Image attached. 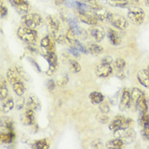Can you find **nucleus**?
<instances>
[{
	"instance_id": "4c0bfd02",
	"label": "nucleus",
	"mask_w": 149,
	"mask_h": 149,
	"mask_svg": "<svg viewBox=\"0 0 149 149\" xmlns=\"http://www.w3.org/2000/svg\"><path fill=\"white\" fill-rule=\"evenodd\" d=\"M68 81H69V77L67 75H64L60 80L57 81V85H58L59 87L64 88V87L66 86V85L68 84Z\"/></svg>"
},
{
	"instance_id": "a878e982",
	"label": "nucleus",
	"mask_w": 149,
	"mask_h": 149,
	"mask_svg": "<svg viewBox=\"0 0 149 149\" xmlns=\"http://www.w3.org/2000/svg\"><path fill=\"white\" fill-rule=\"evenodd\" d=\"M49 143L47 139H39L38 141L34 142L33 144L32 145V148L33 149H48Z\"/></svg>"
},
{
	"instance_id": "ea45409f",
	"label": "nucleus",
	"mask_w": 149,
	"mask_h": 149,
	"mask_svg": "<svg viewBox=\"0 0 149 149\" xmlns=\"http://www.w3.org/2000/svg\"><path fill=\"white\" fill-rule=\"evenodd\" d=\"M113 62V58L111 56H107L104 57V58L101 60V63H103V64H107V65H111Z\"/></svg>"
},
{
	"instance_id": "f3484780",
	"label": "nucleus",
	"mask_w": 149,
	"mask_h": 149,
	"mask_svg": "<svg viewBox=\"0 0 149 149\" xmlns=\"http://www.w3.org/2000/svg\"><path fill=\"white\" fill-rule=\"evenodd\" d=\"M106 2L115 8H129L132 4V0H106Z\"/></svg>"
},
{
	"instance_id": "bb28decb",
	"label": "nucleus",
	"mask_w": 149,
	"mask_h": 149,
	"mask_svg": "<svg viewBox=\"0 0 149 149\" xmlns=\"http://www.w3.org/2000/svg\"><path fill=\"white\" fill-rule=\"evenodd\" d=\"M27 106L30 109H39L40 108V103L36 97L33 95H30L29 97V100L27 101Z\"/></svg>"
},
{
	"instance_id": "72a5a7b5",
	"label": "nucleus",
	"mask_w": 149,
	"mask_h": 149,
	"mask_svg": "<svg viewBox=\"0 0 149 149\" xmlns=\"http://www.w3.org/2000/svg\"><path fill=\"white\" fill-rule=\"evenodd\" d=\"M114 66H115V69H117V70L122 71L125 67V61L123 59H121V58H117V60L115 61V62H114Z\"/></svg>"
},
{
	"instance_id": "c03bdc74",
	"label": "nucleus",
	"mask_w": 149,
	"mask_h": 149,
	"mask_svg": "<svg viewBox=\"0 0 149 149\" xmlns=\"http://www.w3.org/2000/svg\"><path fill=\"white\" fill-rule=\"evenodd\" d=\"M143 135L144 136L147 140L149 141V127L143 128Z\"/></svg>"
},
{
	"instance_id": "5701e85b",
	"label": "nucleus",
	"mask_w": 149,
	"mask_h": 149,
	"mask_svg": "<svg viewBox=\"0 0 149 149\" xmlns=\"http://www.w3.org/2000/svg\"><path fill=\"white\" fill-rule=\"evenodd\" d=\"M47 20L49 27L52 31L61 29V23L56 17H54L53 16H48L47 18Z\"/></svg>"
},
{
	"instance_id": "cd10ccee",
	"label": "nucleus",
	"mask_w": 149,
	"mask_h": 149,
	"mask_svg": "<svg viewBox=\"0 0 149 149\" xmlns=\"http://www.w3.org/2000/svg\"><path fill=\"white\" fill-rule=\"evenodd\" d=\"M137 107L140 110V113L148 112V100H147V97L144 95L142 96L140 100L139 101Z\"/></svg>"
},
{
	"instance_id": "8fccbe9b",
	"label": "nucleus",
	"mask_w": 149,
	"mask_h": 149,
	"mask_svg": "<svg viewBox=\"0 0 149 149\" xmlns=\"http://www.w3.org/2000/svg\"><path fill=\"white\" fill-rule=\"evenodd\" d=\"M148 69V72H149V65H148V69Z\"/></svg>"
},
{
	"instance_id": "423d86ee",
	"label": "nucleus",
	"mask_w": 149,
	"mask_h": 149,
	"mask_svg": "<svg viewBox=\"0 0 149 149\" xmlns=\"http://www.w3.org/2000/svg\"><path fill=\"white\" fill-rule=\"evenodd\" d=\"M95 74L98 77L101 78H105L109 77L113 73V68L111 65H107V64H103L100 63L95 67Z\"/></svg>"
},
{
	"instance_id": "7ed1b4c3",
	"label": "nucleus",
	"mask_w": 149,
	"mask_h": 149,
	"mask_svg": "<svg viewBox=\"0 0 149 149\" xmlns=\"http://www.w3.org/2000/svg\"><path fill=\"white\" fill-rule=\"evenodd\" d=\"M22 22L24 26L35 29L42 25V18L37 13H29L22 17Z\"/></svg>"
},
{
	"instance_id": "f704fd0d",
	"label": "nucleus",
	"mask_w": 149,
	"mask_h": 149,
	"mask_svg": "<svg viewBox=\"0 0 149 149\" xmlns=\"http://www.w3.org/2000/svg\"><path fill=\"white\" fill-rule=\"evenodd\" d=\"M16 70L17 71V73H19V75H20V76L24 80L27 81L31 80V78H30L29 75L28 73L24 71L22 67H20V66H16Z\"/></svg>"
},
{
	"instance_id": "b1692460",
	"label": "nucleus",
	"mask_w": 149,
	"mask_h": 149,
	"mask_svg": "<svg viewBox=\"0 0 149 149\" xmlns=\"http://www.w3.org/2000/svg\"><path fill=\"white\" fill-rule=\"evenodd\" d=\"M19 73H17V71H15L13 69H9L7 71V78H8V81L10 82V84L12 85L13 83L16 82L17 81L20 80L19 77H18Z\"/></svg>"
},
{
	"instance_id": "c756f323",
	"label": "nucleus",
	"mask_w": 149,
	"mask_h": 149,
	"mask_svg": "<svg viewBox=\"0 0 149 149\" xmlns=\"http://www.w3.org/2000/svg\"><path fill=\"white\" fill-rule=\"evenodd\" d=\"M8 95V90L5 81H2L0 84V98L1 100H4Z\"/></svg>"
},
{
	"instance_id": "2f4dec72",
	"label": "nucleus",
	"mask_w": 149,
	"mask_h": 149,
	"mask_svg": "<svg viewBox=\"0 0 149 149\" xmlns=\"http://www.w3.org/2000/svg\"><path fill=\"white\" fill-rule=\"evenodd\" d=\"M69 65L70 67V69L72 70L73 73H79L81 69V65L78 64V62H77L74 60H69Z\"/></svg>"
},
{
	"instance_id": "6ab92c4d",
	"label": "nucleus",
	"mask_w": 149,
	"mask_h": 149,
	"mask_svg": "<svg viewBox=\"0 0 149 149\" xmlns=\"http://www.w3.org/2000/svg\"><path fill=\"white\" fill-rule=\"evenodd\" d=\"M125 121V118H124L123 117H117L114 120H113L110 125H109V129L111 130H113V132L116 131L117 130L121 129V126L123 125L124 122Z\"/></svg>"
},
{
	"instance_id": "7c9ffc66",
	"label": "nucleus",
	"mask_w": 149,
	"mask_h": 149,
	"mask_svg": "<svg viewBox=\"0 0 149 149\" xmlns=\"http://www.w3.org/2000/svg\"><path fill=\"white\" fill-rule=\"evenodd\" d=\"M52 35L54 39L56 42H59L60 44H65L66 42V38L65 36H63L60 33V30H56V31H52Z\"/></svg>"
},
{
	"instance_id": "ddd939ff",
	"label": "nucleus",
	"mask_w": 149,
	"mask_h": 149,
	"mask_svg": "<svg viewBox=\"0 0 149 149\" xmlns=\"http://www.w3.org/2000/svg\"><path fill=\"white\" fill-rule=\"evenodd\" d=\"M138 81L144 87L149 88V72L148 69H141L137 73Z\"/></svg>"
},
{
	"instance_id": "6e6552de",
	"label": "nucleus",
	"mask_w": 149,
	"mask_h": 149,
	"mask_svg": "<svg viewBox=\"0 0 149 149\" xmlns=\"http://www.w3.org/2000/svg\"><path fill=\"white\" fill-rule=\"evenodd\" d=\"M131 104V95L128 89L125 88L121 93V98L119 104V109L121 112H124L129 109Z\"/></svg>"
},
{
	"instance_id": "c9c22d12",
	"label": "nucleus",
	"mask_w": 149,
	"mask_h": 149,
	"mask_svg": "<svg viewBox=\"0 0 149 149\" xmlns=\"http://www.w3.org/2000/svg\"><path fill=\"white\" fill-rule=\"evenodd\" d=\"M96 119L97 121H99V122H100V123H102V124H107L109 121V116L106 113H101V112L99 114H97Z\"/></svg>"
},
{
	"instance_id": "f8f14e48",
	"label": "nucleus",
	"mask_w": 149,
	"mask_h": 149,
	"mask_svg": "<svg viewBox=\"0 0 149 149\" xmlns=\"http://www.w3.org/2000/svg\"><path fill=\"white\" fill-rule=\"evenodd\" d=\"M21 121L26 125H33L35 124V115L33 109H27L21 117Z\"/></svg>"
},
{
	"instance_id": "37998d69",
	"label": "nucleus",
	"mask_w": 149,
	"mask_h": 149,
	"mask_svg": "<svg viewBox=\"0 0 149 149\" xmlns=\"http://www.w3.org/2000/svg\"><path fill=\"white\" fill-rule=\"evenodd\" d=\"M69 52L71 53L73 56L79 57V55H80L79 52H79V51H77V49L73 48V47H70V48L69 49Z\"/></svg>"
},
{
	"instance_id": "de8ad7c7",
	"label": "nucleus",
	"mask_w": 149,
	"mask_h": 149,
	"mask_svg": "<svg viewBox=\"0 0 149 149\" xmlns=\"http://www.w3.org/2000/svg\"><path fill=\"white\" fill-rule=\"evenodd\" d=\"M65 0H55V3L57 4V5H61L65 3Z\"/></svg>"
},
{
	"instance_id": "f03ea898",
	"label": "nucleus",
	"mask_w": 149,
	"mask_h": 149,
	"mask_svg": "<svg viewBox=\"0 0 149 149\" xmlns=\"http://www.w3.org/2000/svg\"><path fill=\"white\" fill-rule=\"evenodd\" d=\"M127 16L129 19L136 25H141L145 18V13L143 10L137 6H130L128 8Z\"/></svg>"
},
{
	"instance_id": "dca6fc26",
	"label": "nucleus",
	"mask_w": 149,
	"mask_h": 149,
	"mask_svg": "<svg viewBox=\"0 0 149 149\" xmlns=\"http://www.w3.org/2000/svg\"><path fill=\"white\" fill-rule=\"evenodd\" d=\"M108 38H109L111 44L114 45V46H117V45H120L121 43V36L114 29H109V30H108Z\"/></svg>"
},
{
	"instance_id": "39448f33",
	"label": "nucleus",
	"mask_w": 149,
	"mask_h": 149,
	"mask_svg": "<svg viewBox=\"0 0 149 149\" xmlns=\"http://www.w3.org/2000/svg\"><path fill=\"white\" fill-rule=\"evenodd\" d=\"M109 23L112 24L113 27L118 29L120 30H125L129 25L128 20H126V18L118 14H113L111 16V19L109 20Z\"/></svg>"
},
{
	"instance_id": "a211bd4d",
	"label": "nucleus",
	"mask_w": 149,
	"mask_h": 149,
	"mask_svg": "<svg viewBox=\"0 0 149 149\" xmlns=\"http://www.w3.org/2000/svg\"><path fill=\"white\" fill-rule=\"evenodd\" d=\"M88 52L91 54L93 56H99L104 52V47H101L100 45L94 43V42H90L86 46Z\"/></svg>"
},
{
	"instance_id": "c85d7f7f",
	"label": "nucleus",
	"mask_w": 149,
	"mask_h": 149,
	"mask_svg": "<svg viewBox=\"0 0 149 149\" xmlns=\"http://www.w3.org/2000/svg\"><path fill=\"white\" fill-rule=\"evenodd\" d=\"M140 117L139 119V122L143 128L149 127V113L148 112L140 113Z\"/></svg>"
},
{
	"instance_id": "58836bf2",
	"label": "nucleus",
	"mask_w": 149,
	"mask_h": 149,
	"mask_svg": "<svg viewBox=\"0 0 149 149\" xmlns=\"http://www.w3.org/2000/svg\"><path fill=\"white\" fill-rule=\"evenodd\" d=\"M24 103H25V101H24V98H22V96H20V98L18 99V100L16 101V107H17V109H22L23 106H24Z\"/></svg>"
},
{
	"instance_id": "4be33fe9",
	"label": "nucleus",
	"mask_w": 149,
	"mask_h": 149,
	"mask_svg": "<svg viewBox=\"0 0 149 149\" xmlns=\"http://www.w3.org/2000/svg\"><path fill=\"white\" fill-rule=\"evenodd\" d=\"M12 86V89H13V91H15V93H16L18 96H22V95L24 94V92H25V87H24V85L20 79L19 81H17L15 82V83H13Z\"/></svg>"
},
{
	"instance_id": "1a4fd4ad",
	"label": "nucleus",
	"mask_w": 149,
	"mask_h": 149,
	"mask_svg": "<svg viewBox=\"0 0 149 149\" xmlns=\"http://www.w3.org/2000/svg\"><path fill=\"white\" fill-rule=\"evenodd\" d=\"M13 8L20 14H25L29 11V3L27 0H8Z\"/></svg>"
},
{
	"instance_id": "09e8293b",
	"label": "nucleus",
	"mask_w": 149,
	"mask_h": 149,
	"mask_svg": "<svg viewBox=\"0 0 149 149\" xmlns=\"http://www.w3.org/2000/svg\"><path fill=\"white\" fill-rule=\"evenodd\" d=\"M145 4L148 7H149V0H145Z\"/></svg>"
},
{
	"instance_id": "e433bc0d",
	"label": "nucleus",
	"mask_w": 149,
	"mask_h": 149,
	"mask_svg": "<svg viewBox=\"0 0 149 149\" xmlns=\"http://www.w3.org/2000/svg\"><path fill=\"white\" fill-rule=\"evenodd\" d=\"M99 109L101 113H106V114H108L110 112V107H109V104L106 102H104V101L99 104Z\"/></svg>"
},
{
	"instance_id": "412c9836",
	"label": "nucleus",
	"mask_w": 149,
	"mask_h": 149,
	"mask_svg": "<svg viewBox=\"0 0 149 149\" xmlns=\"http://www.w3.org/2000/svg\"><path fill=\"white\" fill-rule=\"evenodd\" d=\"M90 100L91 101V103L94 104H100L104 101V95L102 93L99 92V91H93L89 95Z\"/></svg>"
},
{
	"instance_id": "49530a36",
	"label": "nucleus",
	"mask_w": 149,
	"mask_h": 149,
	"mask_svg": "<svg viewBox=\"0 0 149 149\" xmlns=\"http://www.w3.org/2000/svg\"><path fill=\"white\" fill-rule=\"evenodd\" d=\"M29 61H31V63H32L34 67H36V69H38V72H40L41 69H40V68H39V66H38V64L36 63V61H34V60H33V59H31V58H29Z\"/></svg>"
},
{
	"instance_id": "9d476101",
	"label": "nucleus",
	"mask_w": 149,
	"mask_h": 149,
	"mask_svg": "<svg viewBox=\"0 0 149 149\" xmlns=\"http://www.w3.org/2000/svg\"><path fill=\"white\" fill-rule=\"evenodd\" d=\"M78 18L81 22L84 24H90V25H97L99 20L92 13H89L86 12H79Z\"/></svg>"
},
{
	"instance_id": "79ce46f5",
	"label": "nucleus",
	"mask_w": 149,
	"mask_h": 149,
	"mask_svg": "<svg viewBox=\"0 0 149 149\" xmlns=\"http://www.w3.org/2000/svg\"><path fill=\"white\" fill-rule=\"evenodd\" d=\"M55 87H56V84H55V81L53 80H49L48 81H47V88H48L49 91H53L54 89H55Z\"/></svg>"
},
{
	"instance_id": "4468645a",
	"label": "nucleus",
	"mask_w": 149,
	"mask_h": 149,
	"mask_svg": "<svg viewBox=\"0 0 149 149\" xmlns=\"http://www.w3.org/2000/svg\"><path fill=\"white\" fill-rule=\"evenodd\" d=\"M41 47L44 49L46 52H54L55 48V42L52 39V38L48 35L45 36L41 40Z\"/></svg>"
},
{
	"instance_id": "393cba45",
	"label": "nucleus",
	"mask_w": 149,
	"mask_h": 149,
	"mask_svg": "<svg viewBox=\"0 0 149 149\" xmlns=\"http://www.w3.org/2000/svg\"><path fill=\"white\" fill-rule=\"evenodd\" d=\"M15 139V134L13 131H8V133H1L0 139L2 143H11Z\"/></svg>"
},
{
	"instance_id": "f257e3e1",
	"label": "nucleus",
	"mask_w": 149,
	"mask_h": 149,
	"mask_svg": "<svg viewBox=\"0 0 149 149\" xmlns=\"http://www.w3.org/2000/svg\"><path fill=\"white\" fill-rule=\"evenodd\" d=\"M17 35L21 40L29 44L36 42L38 38V32L35 29L28 28L26 26H20L17 30Z\"/></svg>"
},
{
	"instance_id": "aec40b11",
	"label": "nucleus",
	"mask_w": 149,
	"mask_h": 149,
	"mask_svg": "<svg viewBox=\"0 0 149 149\" xmlns=\"http://www.w3.org/2000/svg\"><path fill=\"white\" fill-rule=\"evenodd\" d=\"M143 95L144 94L142 92L141 90H139L137 87H134L132 91H131V94H130V95H131V103H133L137 107L139 101L140 100V99Z\"/></svg>"
},
{
	"instance_id": "a18cd8bd",
	"label": "nucleus",
	"mask_w": 149,
	"mask_h": 149,
	"mask_svg": "<svg viewBox=\"0 0 149 149\" xmlns=\"http://www.w3.org/2000/svg\"><path fill=\"white\" fill-rule=\"evenodd\" d=\"M101 142L99 140V139H96V140H94L92 142V148H101Z\"/></svg>"
},
{
	"instance_id": "0eeeda50",
	"label": "nucleus",
	"mask_w": 149,
	"mask_h": 149,
	"mask_svg": "<svg viewBox=\"0 0 149 149\" xmlns=\"http://www.w3.org/2000/svg\"><path fill=\"white\" fill-rule=\"evenodd\" d=\"M91 13L96 17L98 20L103 21V22H107V21L109 22V20L111 19V16L113 15V13H111L108 9L104 8H100L98 9L91 10Z\"/></svg>"
},
{
	"instance_id": "20e7f679",
	"label": "nucleus",
	"mask_w": 149,
	"mask_h": 149,
	"mask_svg": "<svg viewBox=\"0 0 149 149\" xmlns=\"http://www.w3.org/2000/svg\"><path fill=\"white\" fill-rule=\"evenodd\" d=\"M43 56L49 63V69L47 71L48 75H52L56 72L58 66V58L55 52H45Z\"/></svg>"
},
{
	"instance_id": "a19ab883",
	"label": "nucleus",
	"mask_w": 149,
	"mask_h": 149,
	"mask_svg": "<svg viewBox=\"0 0 149 149\" xmlns=\"http://www.w3.org/2000/svg\"><path fill=\"white\" fill-rule=\"evenodd\" d=\"M8 14V9L6 7H4L3 4H1V7H0V15L2 17H4Z\"/></svg>"
},
{
	"instance_id": "473e14b6",
	"label": "nucleus",
	"mask_w": 149,
	"mask_h": 149,
	"mask_svg": "<svg viewBox=\"0 0 149 149\" xmlns=\"http://www.w3.org/2000/svg\"><path fill=\"white\" fill-rule=\"evenodd\" d=\"M14 105H15V103L12 99H10L7 100L3 105V109H2V111L3 113H8L9 111H11L13 108H14Z\"/></svg>"
},
{
	"instance_id": "9b49d317",
	"label": "nucleus",
	"mask_w": 149,
	"mask_h": 149,
	"mask_svg": "<svg viewBox=\"0 0 149 149\" xmlns=\"http://www.w3.org/2000/svg\"><path fill=\"white\" fill-rule=\"evenodd\" d=\"M91 35L96 42H100L104 38L105 30L100 26L92 25V27L91 28Z\"/></svg>"
},
{
	"instance_id": "2eb2a0df",
	"label": "nucleus",
	"mask_w": 149,
	"mask_h": 149,
	"mask_svg": "<svg viewBox=\"0 0 149 149\" xmlns=\"http://www.w3.org/2000/svg\"><path fill=\"white\" fill-rule=\"evenodd\" d=\"M125 141L120 138H115L106 143V148L109 149H121L125 147Z\"/></svg>"
}]
</instances>
